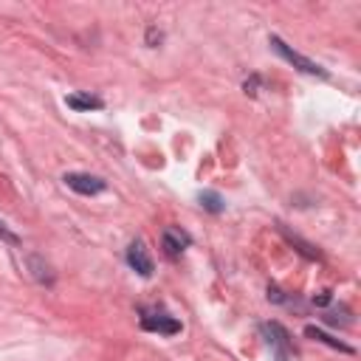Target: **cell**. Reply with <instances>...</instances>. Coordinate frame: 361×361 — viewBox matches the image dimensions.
Listing matches in <instances>:
<instances>
[{"label": "cell", "instance_id": "cell-1", "mask_svg": "<svg viewBox=\"0 0 361 361\" xmlns=\"http://www.w3.org/2000/svg\"><path fill=\"white\" fill-rule=\"evenodd\" d=\"M259 333L268 344V350L274 353L276 361H290L293 358V341H290V333L279 324V322H262L259 324Z\"/></svg>", "mask_w": 361, "mask_h": 361}, {"label": "cell", "instance_id": "cell-2", "mask_svg": "<svg viewBox=\"0 0 361 361\" xmlns=\"http://www.w3.org/2000/svg\"><path fill=\"white\" fill-rule=\"evenodd\" d=\"M268 42H271V48H274V51H276V54H279V56H282L285 62H290V65H293V68H299L302 73H310V76H322V79H327V71H324L322 65H316L313 59L302 56L299 51H293L290 45H285V42H282L279 37H271Z\"/></svg>", "mask_w": 361, "mask_h": 361}, {"label": "cell", "instance_id": "cell-3", "mask_svg": "<svg viewBox=\"0 0 361 361\" xmlns=\"http://www.w3.org/2000/svg\"><path fill=\"white\" fill-rule=\"evenodd\" d=\"M62 180H65V186H71V189L79 192V195H99V192L107 189V183H104L102 178L87 175V172H68Z\"/></svg>", "mask_w": 361, "mask_h": 361}, {"label": "cell", "instance_id": "cell-4", "mask_svg": "<svg viewBox=\"0 0 361 361\" xmlns=\"http://www.w3.org/2000/svg\"><path fill=\"white\" fill-rule=\"evenodd\" d=\"M127 265L135 271V274H141V276H152V257H149V251H147V245L141 243V240H133L130 245H127Z\"/></svg>", "mask_w": 361, "mask_h": 361}, {"label": "cell", "instance_id": "cell-5", "mask_svg": "<svg viewBox=\"0 0 361 361\" xmlns=\"http://www.w3.org/2000/svg\"><path fill=\"white\" fill-rule=\"evenodd\" d=\"M141 327L149 330V333H164V336L180 333V322L172 319V316H166V313H147V316L141 319Z\"/></svg>", "mask_w": 361, "mask_h": 361}, {"label": "cell", "instance_id": "cell-6", "mask_svg": "<svg viewBox=\"0 0 361 361\" xmlns=\"http://www.w3.org/2000/svg\"><path fill=\"white\" fill-rule=\"evenodd\" d=\"M161 245H164V251H166L169 257H178V254L189 245V237H186L180 228H166V231L161 234Z\"/></svg>", "mask_w": 361, "mask_h": 361}, {"label": "cell", "instance_id": "cell-7", "mask_svg": "<svg viewBox=\"0 0 361 361\" xmlns=\"http://www.w3.org/2000/svg\"><path fill=\"white\" fill-rule=\"evenodd\" d=\"M305 336H307V338H313V341H322V344H327V347H333V350H341V353H355L350 344H344V341H338V338L327 336L324 330H319V327H313V324H307V327H305Z\"/></svg>", "mask_w": 361, "mask_h": 361}, {"label": "cell", "instance_id": "cell-8", "mask_svg": "<svg viewBox=\"0 0 361 361\" xmlns=\"http://www.w3.org/2000/svg\"><path fill=\"white\" fill-rule=\"evenodd\" d=\"M65 104H68V107H73V110H102V107H104V102H102V99L87 96V93H71V96L65 99Z\"/></svg>", "mask_w": 361, "mask_h": 361}, {"label": "cell", "instance_id": "cell-9", "mask_svg": "<svg viewBox=\"0 0 361 361\" xmlns=\"http://www.w3.org/2000/svg\"><path fill=\"white\" fill-rule=\"evenodd\" d=\"M200 206L206 212H212V214H220L226 209V203H223V197L217 192H200Z\"/></svg>", "mask_w": 361, "mask_h": 361}, {"label": "cell", "instance_id": "cell-10", "mask_svg": "<svg viewBox=\"0 0 361 361\" xmlns=\"http://www.w3.org/2000/svg\"><path fill=\"white\" fill-rule=\"evenodd\" d=\"M0 237H3L6 243H11V245H20V237H17L14 231H8V226H6L3 220H0Z\"/></svg>", "mask_w": 361, "mask_h": 361}, {"label": "cell", "instance_id": "cell-11", "mask_svg": "<svg viewBox=\"0 0 361 361\" xmlns=\"http://www.w3.org/2000/svg\"><path fill=\"white\" fill-rule=\"evenodd\" d=\"M161 39H164V34H161V31H155V28H149V31H147V42H149V45H155V42H161Z\"/></svg>", "mask_w": 361, "mask_h": 361}, {"label": "cell", "instance_id": "cell-12", "mask_svg": "<svg viewBox=\"0 0 361 361\" xmlns=\"http://www.w3.org/2000/svg\"><path fill=\"white\" fill-rule=\"evenodd\" d=\"M257 85H259V79H257V76H251L243 87H245V93H251V96H254V93H257Z\"/></svg>", "mask_w": 361, "mask_h": 361}, {"label": "cell", "instance_id": "cell-13", "mask_svg": "<svg viewBox=\"0 0 361 361\" xmlns=\"http://www.w3.org/2000/svg\"><path fill=\"white\" fill-rule=\"evenodd\" d=\"M313 302H316V305H327V302H330V290H322L319 296H313Z\"/></svg>", "mask_w": 361, "mask_h": 361}, {"label": "cell", "instance_id": "cell-14", "mask_svg": "<svg viewBox=\"0 0 361 361\" xmlns=\"http://www.w3.org/2000/svg\"><path fill=\"white\" fill-rule=\"evenodd\" d=\"M268 299H274V302H282V293H279V290L271 285V288H268Z\"/></svg>", "mask_w": 361, "mask_h": 361}]
</instances>
